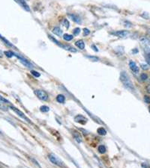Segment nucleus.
<instances>
[{
  "label": "nucleus",
  "instance_id": "obj_1",
  "mask_svg": "<svg viewBox=\"0 0 150 168\" xmlns=\"http://www.w3.org/2000/svg\"><path fill=\"white\" fill-rule=\"evenodd\" d=\"M120 80H121L122 83L123 84V85H124L125 88H127V89L129 90H132V91H134V84H133L132 81H131V79H130V78H129L128 74H127V73H125V71L122 72L121 73Z\"/></svg>",
  "mask_w": 150,
  "mask_h": 168
},
{
  "label": "nucleus",
  "instance_id": "obj_2",
  "mask_svg": "<svg viewBox=\"0 0 150 168\" xmlns=\"http://www.w3.org/2000/svg\"><path fill=\"white\" fill-rule=\"evenodd\" d=\"M49 159H50V161L52 162L54 165L58 166V167H65V165L64 162L62 161L59 158H58L57 156H55L54 154L49 155Z\"/></svg>",
  "mask_w": 150,
  "mask_h": 168
},
{
  "label": "nucleus",
  "instance_id": "obj_3",
  "mask_svg": "<svg viewBox=\"0 0 150 168\" xmlns=\"http://www.w3.org/2000/svg\"><path fill=\"white\" fill-rule=\"evenodd\" d=\"M34 93L36 95V97L39 98V99L42 101H47L48 100V94H47V92H45L44 90H36L34 91Z\"/></svg>",
  "mask_w": 150,
  "mask_h": 168
},
{
  "label": "nucleus",
  "instance_id": "obj_4",
  "mask_svg": "<svg viewBox=\"0 0 150 168\" xmlns=\"http://www.w3.org/2000/svg\"><path fill=\"white\" fill-rule=\"evenodd\" d=\"M10 108H11V109H12V110L14 111V112L16 113V114H18L19 117H20V118H21L22 119H23V120H26V121H27V122H30V120L27 118H26V115L24 114L21 111H20V110H19V109H18V108H15L14 106H10Z\"/></svg>",
  "mask_w": 150,
  "mask_h": 168
},
{
  "label": "nucleus",
  "instance_id": "obj_5",
  "mask_svg": "<svg viewBox=\"0 0 150 168\" xmlns=\"http://www.w3.org/2000/svg\"><path fill=\"white\" fill-rule=\"evenodd\" d=\"M130 35V31H126V30H122V31H117L113 33V35L119 37H126Z\"/></svg>",
  "mask_w": 150,
  "mask_h": 168
},
{
  "label": "nucleus",
  "instance_id": "obj_6",
  "mask_svg": "<svg viewBox=\"0 0 150 168\" xmlns=\"http://www.w3.org/2000/svg\"><path fill=\"white\" fill-rule=\"evenodd\" d=\"M14 56H16L17 58H18L19 60H20V61H21V63L23 64V65H25L26 67H29V68H31L32 67V65H31V63H30V62H29L27 61V60L26 59V58H23L21 57V56H20V55H18V54H15L14 53Z\"/></svg>",
  "mask_w": 150,
  "mask_h": 168
},
{
  "label": "nucleus",
  "instance_id": "obj_7",
  "mask_svg": "<svg viewBox=\"0 0 150 168\" xmlns=\"http://www.w3.org/2000/svg\"><path fill=\"white\" fill-rule=\"evenodd\" d=\"M129 67H130L131 70H132L134 73H137L138 72H139V67L137 66L135 62H134L133 61H129Z\"/></svg>",
  "mask_w": 150,
  "mask_h": 168
},
{
  "label": "nucleus",
  "instance_id": "obj_8",
  "mask_svg": "<svg viewBox=\"0 0 150 168\" xmlns=\"http://www.w3.org/2000/svg\"><path fill=\"white\" fill-rule=\"evenodd\" d=\"M17 2H18L20 4V5H21V6L23 7L26 11H30V8H29V5L26 4L25 0H17Z\"/></svg>",
  "mask_w": 150,
  "mask_h": 168
},
{
  "label": "nucleus",
  "instance_id": "obj_9",
  "mask_svg": "<svg viewBox=\"0 0 150 168\" xmlns=\"http://www.w3.org/2000/svg\"><path fill=\"white\" fill-rule=\"evenodd\" d=\"M75 121L77 122H80V123L85 124L87 120L84 118V117L82 116V115H78V116H77L75 118Z\"/></svg>",
  "mask_w": 150,
  "mask_h": 168
},
{
  "label": "nucleus",
  "instance_id": "obj_10",
  "mask_svg": "<svg viewBox=\"0 0 150 168\" xmlns=\"http://www.w3.org/2000/svg\"><path fill=\"white\" fill-rule=\"evenodd\" d=\"M53 33L55 34L56 35L59 36V37H61L62 35V30L60 29L59 27H54L52 30Z\"/></svg>",
  "mask_w": 150,
  "mask_h": 168
},
{
  "label": "nucleus",
  "instance_id": "obj_11",
  "mask_svg": "<svg viewBox=\"0 0 150 168\" xmlns=\"http://www.w3.org/2000/svg\"><path fill=\"white\" fill-rule=\"evenodd\" d=\"M76 46H77L80 50H83L85 48V43L82 40H80V41H77V42L75 43Z\"/></svg>",
  "mask_w": 150,
  "mask_h": 168
},
{
  "label": "nucleus",
  "instance_id": "obj_12",
  "mask_svg": "<svg viewBox=\"0 0 150 168\" xmlns=\"http://www.w3.org/2000/svg\"><path fill=\"white\" fill-rule=\"evenodd\" d=\"M69 16H70V17L71 18V20H73V21L77 22V23H80L81 20H80V17L77 16V15H75V14H69Z\"/></svg>",
  "mask_w": 150,
  "mask_h": 168
},
{
  "label": "nucleus",
  "instance_id": "obj_13",
  "mask_svg": "<svg viewBox=\"0 0 150 168\" xmlns=\"http://www.w3.org/2000/svg\"><path fill=\"white\" fill-rule=\"evenodd\" d=\"M62 48H63V49H65V50L69 51V52H77V50H76L75 48H74L73 46H67V45H63Z\"/></svg>",
  "mask_w": 150,
  "mask_h": 168
},
{
  "label": "nucleus",
  "instance_id": "obj_14",
  "mask_svg": "<svg viewBox=\"0 0 150 168\" xmlns=\"http://www.w3.org/2000/svg\"><path fill=\"white\" fill-rule=\"evenodd\" d=\"M56 101L59 103H64L65 102V97L62 94H59L57 97H56Z\"/></svg>",
  "mask_w": 150,
  "mask_h": 168
},
{
  "label": "nucleus",
  "instance_id": "obj_15",
  "mask_svg": "<svg viewBox=\"0 0 150 168\" xmlns=\"http://www.w3.org/2000/svg\"><path fill=\"white\" fill-rule=\"evenodd\" d=\"M140 42L143 43V44L146 45V46H150V41L148 38H147V37H140Z\"/></svg>",
  "mask_w": 150,
  "mask_h": 168
},
{
  "label": "nucleus",
  "instance_id": "obj_16",
  "mask_svg": "<svg viewBox=\"0 0 150 168\" xmlns=\"http://www.w3.org/2000/svg\"><path fill=\"white\" fill-rule=\"evenodd\" d=\"M145 57L146 60H147V64L150 66V50L149 49H147V50L145 51Z\"/></svg>",
  "mask_w": 150,
  "mask_h": 168
},
{
  "label": "nucleus",
  "instance_id": "obj_17",
  "mask_svg": "<svg viewBox=\"0 0 150 168\" xmlns=\"http://www.w3.org/2000/svg\"><path fill=\"white\" fill-rule=\"evenodd\" d=\"M97 132H98V135H107V131H106V129H104V128H98V130H97Z\"/></svg>",
  "mask_w": 150,
  "mask_h": 168
},
{
  "label": "nucleus",
  "instance_id": "obj_18",
  "mask_svg": "<svg viewBox=\"0 0 150 168\" xmlns=\"http://www.w3.org/2000/svg\"><path fill=\"white\" fill-rule=\"evenodd\" d=\"M0 39H1L2 41H3V42L4 43H5V44H6L8 46H9V47H14V46H13V45L11 44V43L10 42H9V41H8L7 39H5V37H3V36H2V35H0Z\"/></svg>",
  "mask_w": 150,
  "mask_h": 168
},
{
  "label": "nucleus",
  "instance_id": "obj_19",
  "mask_svg": "<svg viewBox=\"0 0 150 168\" xmlns=\"http://www.w3.org/2000/svg\"><path fill=\"white\" fill-rule=\"evenodd\" d=\"M73 136H74V137H75V139L76 140V141H77V142H78V143L82 142V138H81V137L80 136L78 133L75 132L73 134Z\"/></svg>",
  "mask_w": 150,
  "mask_h": 168
},
{
  "label": "nucleus",
  "instance_id": "obj_20",
  "mask_svg": "<svg viewBox=\"0 0 150 168\" xmlns=\"http://www.w3.org/2000/svg\"><path fill=\"white\" fill-rule=\"evenodd\" d=\"M98 150L101 154H104L106 152V147L104 146V145H100V146H98Z\"/></svg>",
  "mask_w": 150,
  "mask_h": 168
},
{
  "label": "nucleus",
  "instance_id": "obj_21",
  "mask_svg": "<svg viewBox=\"0 0 150 168\" xmlns=\"http://www.w3.org/2000/svg\"><path fill=\"white\" fill-rule=\"evenodd\" d=\"M63 38L65 41H71V40L73 39V36L71 35H68V34H65V35H63Z\"/></svg>",
  "mask_w": 150,
  "mask_h": 168
},
{
  "label": "nucleus",
  "instance_id": "obj_22",
  "mask_svg": "<svg viewBox=\"0 0 150 168\" xmlns=\"http://www.w3.org/2000/svg\"><path fill=\"white\" fill-rule=\"evenodd\" d=\"M48 37H49V38H50V39L51 40V41H53V42L55 43H56V45H58V46H59L60 47H62V46H63V44H61V43H60L59 42H58V41H57V40H56V39H55L54 37H52V36H50V35H49V36H48Z\"/></svg>",
  "mask_w": 150,
  "mask_h": 168
},
{
  "label": "nucleus",
  "instance_id": "obj_23",
  "mask_svg": "<svg viewBox=\"0 0 150 168\" xmlns=\"http://www.w3.org/2000/svg\"><path fill=\"white\" fill-rule=\"evenodd\" d=\"M5 55L8 58H12L13 56H14V52H11V51H5Z\"/></svg>",
  "mask_w": 150,
  "mask_h": 168
},
{
  "label": "nucleus",
  "instance_id": "obj_24",
  "mask_svg": "<svg viewBox=\"0 0 150 168\" xmlns=\"http://www.w3.org/2000/svg\"><path fill=\"white\" fill-rule=\"evenodd\" d=\"M40 110H41V111H42V112H47V111H50V108L48 106H46V105H42V106H41V108H40Z\"/></svg>",
  "mask_w": 150,
  "mask_h": 168
},
{
  "label": "nucleus",
  "instance_id": "obj_25",
  "mask_svg": "<svg viewBox=\"0 0 150 168\" xmlns=\"http://www.w3.org/2000/svg\"><path fill=\"white\" fill-rule=\"evenodd\" d=\"M62 26H65V27L66 28V29H68L70 26L69 22L68 21V20H66V19H64L63 21H62Z\"/></svg>",
  "mask_w": 150,
  "mask_h": 168
},
{
  "label": "nucleus",
  "instance_id": "obj_26",
  "mask_svg": "<svg viewBox=\"0 0 150 168\" xmlns=\"http://www.w3.org/2000/svg\"><path fill=\"white\" fill-rule=\"evenodd\" d=\"M0 109L3 111H8V107L2 101H0Z\"/></svg>",
  "mask_w": 150,
  "mask_h": 168
},
{
  "label": "nucleus",
  "instance_id": "obj_27",
  "mask_svg": "<svg viewBox=\"0 0 150 168\" xmlns=\"http://www.w3.org/2000/svg\"><path fill=\"white\" fill-rule=\"evenodd\" d=\"M140 79H141L142 81H146L148 79L147 74H146V73H142V74L140 75Z\"/></svg>",
  "mask_w": 150,
  "mask_h": 168
},
{
  "label": "nucleus",
  "instance_id": "obj_28",
  "mask_svg": "<svg viewBox=\"0 0 150 168\" xmlns=\"http://www.w3.org/2000/svg\"><path fill=\"white\" fill-rule=\"evenodd\" d=\"M86 57L88 58H90V60H92V61H98V60H99L98 59V58L96 57V56H89L88 55V56H86Z\"/></svg>",
  "mask_w": 150,
  "mask_h": 168
},
{
  "label": "nucleus",
  "instance_id": "obj_29",
  "mask_svg": "<svg viewBox=\"0 0 150 168\" xmlns=\"http://www.w3.org/2000/svg\"><path fill=\"white\" fill-rule=\"evenodd\" d=\"M80 32V28H76L73 31V33L75 35H78Z\"/></svg>",
  "mask_w": 150,
  "mask_h": 168
},
{
  "label": "nucleus",
  "instance_id": "obj_30",
  "mask_svg": "<svg viewBox=\"0 0 150 168\" xmlns=\"http://www.w3.org/2000/svg\"><path fill=\"white\" fill-rule=\"evenodd\" d=\"M31 73L35 77H40V75H41V74H40L39 73H38L37 71H35V70H32L31 71Z\"/></svg>",
  "mask_w": 150,
  "mask_h": 168
},
{
  "label": "nucleus",
  "instance_id": "obj_31",
  "mask_svg": "<svg viewBox=\"0 0 150 168\" xmlns=\"http://www.w3.org/2000/svg\"><path fill=\"white\" fill-rule=\"evenodd\" d=\"M90 31L88 29H86V28H85V29H83V35L84 36L89 35H90Z\"/></svg>",
  "mask_w": 150,
  "mask_h": 168
},
{
  "label": "nucleus",
  "instance_id": "obj_32",
  "mask_svg": "<svg viewBox=\"0 0 150 168\" xmlns=\"http://www.w3.org/2000/svg\"><path fill=\"white\" fill-rule=\"evenodd\" d=\"M0 101H2L4 103H9L8 100H7L6 99H5L3 97H2V96H0Z\"/></svg>",
  "mask_w": 150,
  "mask_h": 168
},
{
  "label": "nucleus",
  "instance_id": "obj_33",
  "mask_svg": "<svg viewBox=\"0 0 150 168\" xmlns=\"http://www.w3.org/2000/svg\"><path fill=\"white\" fill-rule=\"evenodd\" d=\"M144 101L146 102L147 103H150V97H148V96H145L144 97Z\"/></svg>",
  "mask_w": 150,
  "mask_h": 168
},
{
  "label": "nucleus",
  "instance_id": "obj_34",
  "mask_svg": "<svg viewBox=\"0 0 150 168\" xmlns=\"http://www.w3.org/2000/svg\"><path fill=\"white\" fill-rule=\"evenodd\" d=\"M141 166L144 168H149V165H148L147 163H143L141 165Z\"/></svg>",
  "mask_w": 150,
  "mask_h": 168
},
{
  "label": "nucleus",
  "instance_id": "obj_35",
  "mask_svg": "<svg viewBox=\"0 0 150 168\" xmlns=\"http://www.w3.org/2000/svg\"><path fill=\"white\" fill-rule=\"evenodd\" d=\"M141 67L143 70H147L148 69V66L146 65H143V64H142L141 65Z\"/></svg>",
  "mask_w": 150,
  "mask_h": 168
},
{
  "label": "nucleus",
  "instance_id": "obj_36",
  "mask_svg": "<svg viewBox=\"0 0 150 168\" xmlns=\"http://www.w3.org/2000/svg\"><path fill=\"white\" fill-rule=\"evenodd\" d=\"M147 90L148 93L150 94V84H149V85L147 86Z\"/></svg>",
  "mask_w": 150,
  "mask_h": 168
},
{
  "label": "nucleus",
  "instance_id": "obj_37",
  "mask_svg": "<svg viewBox=\"0 0 150 168\" xmlns=\"http://www.w3.org/2000/svg\"><path fill=\"white\" fill-rule=\"evenodd\" d=\"M92 48L93 50H94L95 51H96V52H98V50L96 48V46H95V45H92Z\"/></svg>",
  "mask_w": 150,
  "mask_h": 168
},
{
  "label": "nucleus",
  "instance_id": "obj_38",
  "mask_svg": "<svg viewBox=\"0 0 150 168\" xmlns=\"http://www.w3.org/2000/svg\"><path fill=\"white\" fill-rule=\"evenodd\" d=\"M147 32H148V34H149V35H150V29L147 30Z\"/></svg>",
  "mask_w": 150,
  "mask_h": 168
},
{
  "label": "nucleus",
  "instance_id": "obj_39",
  "mask_svg": "<svg viewBox=\"0 0 150 168\" xmlns=\"http://www.w3.org/2000/svg\"><path fill=\"white\" fill-rule=\"evenodd\" d=\"M149 113H150V106L149 107Z\"/></svg>",
  "mask_w": 150,
  "mask_h": 168
},
{
  "label": "nucleus",
  "instance_id": "obj_40",
  "mask_svg": "<svg viewBox=\"0 0 150 168\" xmlns=\"http://www.w3.org/2000/svg\"><path fill=\"white\" fill-rule=\"evenodd\" d=\"M0 134H1V132H0Z\"/></svg>",
  "mask_w": 150,
  "mask_h": 168
}]
</instances>
